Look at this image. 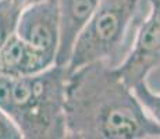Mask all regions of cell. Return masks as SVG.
<instances>
[{
	"label": "cell",
	"instance_id": "1",
	"mask_svg": "<svg viewBox=\"0 0 160 139\" xmlns=\"http://www.w3.org/2000/svg\"><path fill=\"white\" fill-rule=\"evenodd\" d=\"M66 127L72 139H160V125L106 61L68 72Z\"/></svg>",
	"mask_w": 160,
	"mask_h": 139
},
{
	"label": "cell",
	"instance_id": "2",
	"mask_svg": "<svg viewBox=\"0 0 160 139\" xmlns=\"http://www.w3.org/2000/svg\"><path fill=\"white\" fill-rule=\"evenodd\" d=\"M67 67H49L33 75L0 74V109L20 127L24 139H64Z\"/></svg>",
	"mask_w": 160,
	"mask_h": 139
},
{
	"label": "cell",
	"instance_id": "3",
	"mask_svg": "<svg viewBox=\"0 0 160 139\" xmlns=\"http://www.w3.org/2000/svg\"><path fill=\"white\" fill-rule=\"evenodd\" d=\"M146 10L148 3H142V0H100L74 43L67 71L95 61L117 66L124 57L125 42L131 29L135 31Z\"/></svg>",
	"mask_w": 160,
	"mask_h": 139
},
{
	"label": "cell",
	"instance_id": "4",
	"mask_svg": "<svg viewBox=\"0 0 160 139\" xmlns=\"http://www.w3.org/2000/svg\"><path fill=\"white\" fill-rule=\"evenodd\" d=\"M134 32L130 52L116 66L130 88L146 79L160 63V0H148V10Z\"/></svg>",
	"mask_w": 160,
	"mask_h": 139
},
{
	"label": "cell",
	"instance_id": "5",
	"mask_svg": "<svg viewBox=\"0 0 160 139\" xmlns=\"http://www.w3.org/2000/svg\"><path fill=\"white\" fill-rule=\"evenodd\" d=\"M15 33L28 45L56 57L58 47L57 0H41L21 10Z\"/></svg>",
	"mask_w": 160,
	"mask_h": 139
},
{
	"label": "cell",
	"instance_id": "6",
	"mask_svg": "<svg viewBox=\"0 0 160 139\" xmlns=\"http://www.w3.org/2000/svg\"><path fill=\"white\" fill-rule=\"evenodd\" d=\"M100 0H57L58 47L56 64L67 67L77 38L85 28Z\"/></svg>",
	"mask_w": 160,
	"mask_h": 139
},
{
	"label": "cell",
	"instance_id": "7",
	"mask_svg": "<svg viewBox=\"0 0 160 139\" xmlns=\"http://www.w3.org/2000/svg\"><path fill=\"white\" fill-rule=\"evenodd\" d=\"M54 64V56L28 45L17 33L0 47V74L11 78L33 75Z\"/></svg>",
	"mask_w": 160,
	"mask_h": 139
},
{
	"label": "cell",
	"instance_id": "8",
	"mask_svg": "<svg viewBox=\"0 0 160 139\" xmlns=\"http://www.w3.org/2000/svg\"><path fill=\"white\" fill-rule=\"evenodd\" d=\"M21 10L15 0H0V47L15 33Z\"/></svg>",
	"mask_w": 160,
	"mask_h": 139
},
{
	"label": "cell",
	"instance_id": "9",
	"mask_svg": "<svg viewBox=\"0 0 160 139\" xmlns=\"http://www.w3.org/2000/svg\"><path fill=\"white\" fill-rule=\"evenodd\" d=\"M131 89L143 110L156 124L160 125V93H156L149 88L146 79L137 82Z\"/></svg>",
	"mask_w": 160,
	"mask_h": 139
},
{
	"label": "cell",
	"instance_id": "10",
	"mask_svg": "<svg viewBox=\"0 0 160 139\" xmlns=\"http://www.w3.org/2000/svg\"><path fill=\"white\" fill-rule=\"evenodd\" d=\"M0 139H24L20 127L13 117L0 109Z\"/></svg>",
	"mask_w": 160,
	"mask_h": 139
},
{
	"label": "cell",
	"instance_id": "11",
	"mask_svg": "<svg viewBox=\"0 0 160 139\" xmlns=\"http://www.w3.org/2000/svg\"><path fill=\"white\" fill-rule=\"evenodd\" d=\"M17 2V4L20 6L21 8H24V7H27V6H29V4H32V3H36V2H41V0H15Z\"/></svg>",
	"mask_w": 160,
	"mask_h": 139
},
{
	"label": "cell",
	"instance_id": "12",
	"mask_svg": "<svg viewBox=\"0 0 160 139\" xmlns=\"http://www.w3.org/2000/svg\"><path fill=\"white\" fill-rule=\"evenodd\" d=\"M142 3H148V0H142Z\"/></svg>",
	"mask_w": 160,
	"mask_h": 139
}]
</instances>
